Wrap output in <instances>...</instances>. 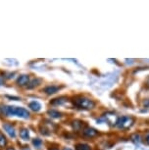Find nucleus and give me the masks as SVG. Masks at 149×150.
<instances>
[{"label":"nucleus","mask_w":149,"mask_h":150,"mask_svg":"<svg viewBox=\"0 0 149 150\" xmlns=\"http://www.w3.org/2000/svg\"><path fill=\"white\" fill-rule=\"evenodd\" d=\"M74 104L77 107L81 109H86V110H90L93 109L95 106V103L93 100L89 99L88 97H84V96H78L74 99Z\"/></svg>","instance_id":"nucleus-1"},{"label":"nucleus","mask_w":149,"mask_h":150,"mask_svg":"<svg viewBox=\"0 0 149 150\" xmlns=\"http://www.w3.org/2000/svg\"><path fill=\"white\" fill-rule=\"evenodd\" d=\"M133 124V119L131 117H128V116H124V117L118 118L116 126L120 129H128L131 127Z\"/></svg>","instance_id":"nucleus-2"},{"label":"nucleus","mask_w":149,"mask_h":150,"mask_svg":"<svg viewBox=\"0 0 149 150\" xmlns=\"http://www.w3.org/2000/svg\"><path fill=\"white\" fill-rule=\"evenodd\" d=\"M15 116H18V117L23 119H28L30 117V113L27 109L23 108V107H17Z\"/></svg>","instance_id":"nucleus-3"},{"label":"nucleus","mask_w":149,"mask_h":150,"mask_svg":"<svg viewBox=\"0 0 149 150\" xmlns=\"http://www.w3.org/2000/svg\"><path fill=\"white\" fill-rule=\"evenodd\" d=\"M3 129H4V131L7 132L8 134H9V137H16V131H15V128L12 126L11 124L9 123H5L3 125Z\"/></svg>","instance_id":"nucleus-4"},{"label":"nucleus","mask_w":149,"mask_h":150,"mask_svg":"<svg viewBox=\"0 0 149 150\" xmlns=\"http://www.w3.org/2000/svg\"><path fill=\"white\" fill-rule=\"evenodd\" d=\"M29 83H30V76H28V75L20 76L18 78V80H17V83H18L20 86H25Z\"/></svg>","instance_id":"nucleus-5"},{"label":"nucleus","mask_w":149,"mask_h":150,"mask_svg":"<svg viewBox=\"0 0 149 150\" xmlns=\"http://www.w3.org/2000/svg\"><path fill=\"white\" fill-rule=\"evenodd\" d=\"M83 134L85 137H96L98 134V132L96 129H94L93 128H90V127H88L83 129Z\"/></svg>","instance_id":"nucleus-6"},{"label":"nucleus","mask_w":149,"mask_h":150,"mask_svg":"<svg viewBox=\"0 0 149 150\" xmlns=\"http://www.w3.org/2000/svg\"><path fill=\"white\" fill-rule=\"evenodd\" d=\"M59 89H60V87L59 86H46L45 88H43V92H45L46 94H48V95H51V94H54V93L57 92Z\"/></svg>","instance_id":"nucleus-7"},{"label":"nucleus","mask_w":149,"mask_h":150,"mask_svg":"<svg viewBox=\"0 0 149 150\" xmlns=\"http://www.w3.org/2000/svg\"><path fill=\"white\" fill-rule=\"evenodd\" d=\"M67 100H68L67 97H65V96H61V97L53 99L51 102H50V104H51V105H63L64 103L67 102Z\"/></svg>","instance_id":"nucleus-8"},{"label":"nucleus","mask_w":149,"mask_h":150,"mask_svg":"<svg viewBox=\"0 0 149 150\" xmlns=\"http://www.w3.org/2000/svg\"><path fill=\"white\" fill-rule=\"evenodd\" d=\"M40 80L39 79H37V78H35L33 80H32L30 81L29 83H28V86H27V87L29 89H32V88H35V86H37L39 83H40Z\"/></svg>","instance_id":"nucleus-9"},{"label":"nucleus","mask_w":149,"mask_h":150,"mask_svg":"<svg viewBox=\"0 0 149 150\" xmlns=\"http://www.w3.org/2000/svg\"><path fill=\"white\" fill-rule=\"evenodd\" d=\"M29 107L32 110V111H35V112H38L39 110L41 109L40 103L37 102V101H32V102H30L29 104Z\"/></svg>","instance_id":"nucleus-10"},{"label":"nucleus","mask_w":149,"mask_h":150,"mask_svg":"<svg viewBox=\"0 0 149 150\" xmlns=\"http://www.w3.org/2000/svg\"><path fill=\"white\" fill-rule=\"evenodd\" d=\"M20 137L23 140H29L30 138V132H29V129H22L20 131Z\"/></svg>","instance_id":"nucleus-11"},{"label":"nucleus","mask_w":149,"mask_h":150,"mask_svg":"<svg viewBox=\"0 0 149 150\" xmlns=\"http://www.w3.org/2000/svg\"><path fill=\"white\" fill-rule=\"evenodd\" d=\"M48 115L50 116L51 118H54V119H58V118H61L62 114L59 111H56L54 109H51V110H48Z\"/></svg>","instance_id":"nucleus-12"},{"label":"nucleus","mask_w":149,"mask_h":150,"mask_svg":"<svg viewBox=\"0 0 149 150\" xmlns=\"http://www.w3.org/2000/svg\"><path fill=\"white\" fill-rule=\"evenodd\" d=\"M76 150H90L88 144H83V143H78L76 145Z\"/></svg>","instance_id":"nucleus-13"},{"label":"nucleus","mask_w":149,"mask_h":150,"mask_svg":"<svg viewBox=\"0 0 149 150\" xmlns=\"http://www.w3.org/2000/svg\"><path fill=\"white\" fill-rule=\"evenodd\" d=\"M7 144V139L4 137V134H2L0 132V147H4Z\"/></svg>","instance_id":"nucleus-14"},{"label":"nucleus","mask_w":149,"mask_h":150,"mask_svg":"<svg viewBox=\"0 0 149 150\" xmlns=\"http://www.w3.org/2000/svg\"><path fill=\"white\" fill-rule=\"evenodd\" d=\"M32 144L35 145V147H37V148H39V147L41 146L42 144V140L39 139V138H35V139L32 140Z\"/></svg>","instance_id":"nucleus-15"},{"label":"nucleus","mask_w":149,"mask_h":150,"mask_svg":"<svg viewBox=\"0 0 149 150\" xmlns=\"http://www.w3.org/2000/svg\"><path fill=\"white\" fill-rule=\"evenodd\" d=\"M81 121H74L73 122V127H74L75 129H78L81 127Z\"/></svg>","instance_id":"nucleus-16"},{"label":"nucleus","mask_w":149,"mask_h":150,"mask_svg":"<svg viewBox=\"0 0 149 150\" xmlns=\"http://www.w3.org/2000/svg\"><path fill=\"white\" fill-rule=\"evenodd\" d=\"M0 114L2 116H6V106L3 104H0Z\"/></svg>","instance_id":"nucleus-17"},{"label":"nucleus","mask_w":149,"mask_h":150,"mask_svg":"<svg viewBox=\"0 0 149 150\" xmlns=\"http://www.w3.org/2000/svg\"><path fill=\"white\" fill-rule=\"evenodd\" d=\"M131 138H133V140L134 141V142H139L140 141V137L139 134H133V137H131Z\"/></svg>","instance_id":"nucleus-18"},{"label":"nucleus","mask_w":149,"mask_h":150,"mask_svg":"<svg viewBox=\"0 0 149 150\" xmlns=\"http://www.w3.org/2000/svg\"><path fill=\"white\" fill-rule=\"evenodd\" d=\"M145 141H146V143L149 145V132H146V135H145Z\"/></svg>","instance_id":"nucleus-19"},{"label":"nucleus","mask_w":149,"mask_h":150,"mask_svg":"<svg viewBox=\"0 0 149 150\" xmlns=\"http://www.w3.org/2000/svg\"><path fill=\"white\" fill-rule=\"evenodd\" d=\"M143 104H144L145 107H149V99H145L144 102H143Z\"/></svg>","instance_id":"nucleus-20"},{"label":"nucleus","mask_w":149,"mask_h":150,"mask_svg":"<svg viewBox=\"0 0 149 150\" xmlns=\"http://www.w3.org/2000/svg\"><path fill=\"white\" fill-rule=\"evenodd\" d=\"M7 97H8V98H10V99H15V100H20V98H19V97H15V96H9V95H8Z\"/></svg>","instance_id":"nucleus-21"},{"label":"nucleus","mask_w":149,"mask_h":150,"mask_svg":"<svg viewBox=\"0 0 149 150\" xmlns=\"http://www.w3.org/2000/svg\"><path fill=\"white\" fill-rule=\"evenodd\" d=\"M3 83H4V79H3V77H1V76H0V86H2Z\"/></svg>","instance_id":"nucleus-22"},{"label":"nucleus","mask_w":149,"mask_h":150,"mask_svg":"<svg viewBox=\"0 0 149 150\" xmlns=\"http://www.w3.org/2000/svg\"><path fill=\"white\" fill-rule=\"evenodd\" d=\"M6 150H15V148H13V147H8Z\"/></svg>","instance_id":"nucleus-23"},{"label":"nucleus","mask_w":149,"mask_h":150,"mask_svg":"<svg viewBox=\"0 0 149 150\" xmlns=\"http://www.w3.org/2000/svg\"><path fill=\"white\" fill-rule=\"evenodd\" d=\"M63 150H73V149H71V148H69V147H65Z\"/></svg>","instance_id":"nucleus-24"},{"label":"nucleus","mask_w":149,"mask_h":150,"mask_svg":"<svg viewBox=\"0 0 149 150\" xmlns=\"http://www.w3.org/2000/svg\"><path fill=\"white\" fill-rule=\"evenodd\" d=\"M146 83H147V86H149V78L147 79V81H146Z\"/></svg>","instance_id":"nucleus-25"},{"label":"nucleus","mask_w":149,"mask_h":150,"mask_svg":"<svg viewBox=\"0 0 149 150\" xmlns=\"http://www.w3.org/2000/svg\"><path fill=\"white\" fill-rule=\"evenodd\" d=\"M50 150H51V149H50ZM52 150H53V149H52Z\"/></svg>","instance_id":"nucleus-26"}]
</instances>
